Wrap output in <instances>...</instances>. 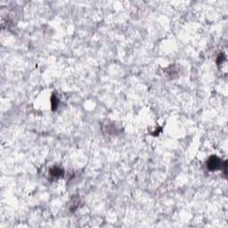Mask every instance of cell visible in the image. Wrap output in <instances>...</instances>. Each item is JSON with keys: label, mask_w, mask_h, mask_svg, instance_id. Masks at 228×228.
I'll list each match as a JSON object with an SVG mask.
<instances>
[{"label": "cell", "mask_w": 228, "mask_h": 228, "mask_svg": "<svg viewBox=\"0 0 228 228\" xmlns=\"http://www.w3.org/2000/svg\"><path fill=\"white\" fill-rule=\"evenodd\" d=\"M208 167L210 170H217L221 168V161L216 156H212L208 161Z\"/></svg>", "instance_id": "obj_1"}, {"label": "cell", "mask_w": 228, "mask_h": 228, "mask_svg": "<svg viewBox=\"0 0 228 228\" xmlns=\"http://www.w3.org/2000/svg\"><path fill=\"white\" fill-rule=\"evenodd\" d=\"M50 174L51 176H53L54 177H60L62 174H63V170L61 169L59 167H54L53 169H51L50 170Z\"/></svg>", "instance_id": "obj_2"}, {"label": "cell", "mask_w": 228, "mask_h": 228, "mask_svg": "<svg viewBox=\"0 0 228 228\" xmlns=\"http://www.w3.org/2000/svg\"><path fill=\"white\" fill-rule=\"evenodd\" d=\"M57 100H58V99H57L55 96H53V97H52V101H51V102H52V106H53V109H54V110L58 106V101H57Z\"/></svg>", "instance_id": "obj_3"}]
</instances>
